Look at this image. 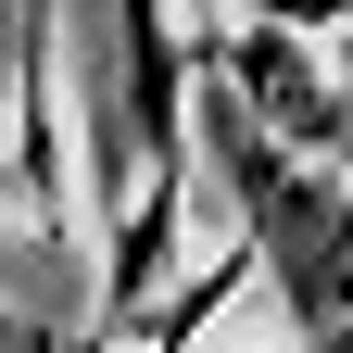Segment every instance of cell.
Here are the masks:
<instances>
[{"label":"cell","mask_w":353,"mask_h":353,"mask_svg":"<svg viewBox=\"0 0 353 353\" xmlns=\"http://www.w3.org/2000/svg\"><path fill=\"white\" fill-rule=\"evenodd\" d=\"M202 139L228 152V190H240V214H252V252L278 265L290 316L316 328V341H341V328H353V202H341V190H316V176H303L316 152L265 139L228 88H202Z\"/></svg>","instance_id":"1"},{"label":"cell","mask_w":353,"mask_h":353,"mask_svg":"<svg viewBox=\"0 0 353 353\" xmlns=\"http://www.w3.org/2000/svg\"><path fill=\"white\" fill-rule=\"evenodd\" d=\"M214 88H228L265 139H290V152H353V101L303 51V26H228L214 38Z\"/></svg>","instance_id":"2"},{"label":"cell","mask_w":353,"mask_h":353,"mask_svg":"<svg viewBox=\"0 0 353 353\" xmlns=\"http://www.w3.org/2000/svg\"><path fill=\"white\" fill-rule=\"evenodd\" d=\"M13 202L38 228H76V176H63V88H51V26H26V101H13Z\"/></svg>","instance_id":"3"},{"label":"cell","mask_w":353,"mask_h":353,"mask_svg":"<svg viewBox=\"0 0 353 353\" xmlns=\"http://www.w3.org/2000/svg\"><path fill=\"white\" fill-rule=\"evenodd\" d=\"M240 26H353V0H228Z\"/></svg>","instance_id":"4"},{"label":"cell","mask_w":353,"mask_h":353,"mask_svg":"<svg viewBox=\"0 0 353 353\" xmlns=\"http://www.w3.org/2000/svg\"><path fill=\"white\" fill-rule=\"evenodd\" d=\"M0 341H13V353H26V341H38V328H26V316H13V303H0Z\"/></svg>","instance_id":"5"},{"label":"cell","mask_w":353,"mask_h":353,"mask_svg":"<svg viewBox=\"0 0 353 353\" xmlns=\"http://www.w3.org/2000/svg\"><path fill=\"white\" fill-rule=\"evenodd\" d=\"M328 76H341V101H353V26H341V63H328Z\"/></svg>","instance_id":"6"}]
</instances>
